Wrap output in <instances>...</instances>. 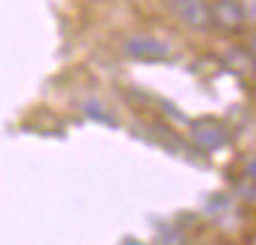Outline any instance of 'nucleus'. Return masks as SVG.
<instances>
[{"label":"nucleus","mask_w":256,"mask_h":245,"mask_svg":"<svg viewBox=\"0 0 256 245\" xmlns=\"http://www.w3.org/2000/svg\"><path fill=\"white\" fill-rule=\"evenodd\" d=\"M174 17L190 30L212 28V3L210 0H168Z\"/></svg>","instance_id":"f257e3e1"},{"label":"nucleus","mask_w":256,"mask_h":245,"mask_svg":"<svg viewBox=\"0 0 256 245\" xmlns=\"http://www.w3.org/2000/svg\"><path fill=\"white\" fill-rule=\"evenodd\" d=\"M190 140L201 152H220L228 146V127L218 118H196L190 124Z\"/></svg>","instance_id":"f03ea898"},{"label":"nucleus","mask_w":256,"mask_h":245,"mask_svg":"<svg viewBox=\"0 0 256 245\" xmlns=\"http://www.w3.org/2000/svg\"><path fill=\"white\" fill-rule=\"evenodd\" d=\"M124 52H127L132 61H144V64H160V61H168L171 58V44L157 36H130L124 42Z\"/></svg>","instance_id":"7ed1b4c3"},{"label":"nucleus","mask_w":256,"mask_h":245,"mask_svg":"<svg viewBox=\"0 0 256 245\" xmlns=\"http://www.w3.org/2000/svg\"><path fill=\"white\" fill-rule=\"evenodd\" d=\"M212 25L223 34H240L245 28V12L240 0H212Z\"/></svg>","instance_id":"20e7f679"},{"label":"nucleus","mask_w":256,"mask_h":245,"mask_svg":"<svg viewBox=\"0 0 256 245\" xmlns=\"http://www.w3.org/2000/svg\"><path fill=\"white\" fill-rule=\"evenodd\" d=\"M223 58H226V66L240 69V72H250V66L256 64V58L250 56L248 47H228Z\"/></svg>","instance_id":"39448f33"},{"label":"nucleus","mask_w":256,"mask_h":245,"mask_svg":"<svg viewBox=\"0 0 256 245\" xmlns=\"http://www.w3.org/2000/svg\"><path fill=\"white\" fill-rule=\"evenodd\" d=\"M240 174H242V179H248V182H256V154H254V157H248V160L242 162Z\"/></svg>","instance_id":"423d86ee"},{"label":"nucleus","mask_w":256,"mask_h":245,"mask_svg":"<svg viewBox=\"0 0 256 245\" xmlns=\"http://www.w3.org/2000/svg\"><path fill=\"white\" fill-rule=\"evenodd\" d=\"M242 3V12H245V22L256 25V0H240Z\"/></svg>","instance_id":"0eeeda50"},{"label":"nucleus","mask_w":256,"mask_h":245,"mask_svg":"<svg viewBox=\"0 0 256 245\" xmlns=\"http://www.w3.org/2000/svg\"><path fill=\"white\" fill-rule=\"evenodd\" d=\"M248 50H250V56L256 58V30H254V34H250V36H248Z\"/></svg>","instance_id":"6e6552de"}]
</instances>
